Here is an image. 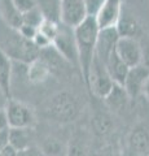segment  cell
Segmentation results:
<instances>
[{
	"mask_svg": "<svg viewBox=\"0 0 149 156\" xmlns=\"http://www.w3.org/2000/svg\"><path fill=\"white\" fill-rule=\"evenodd\" d=\"M0 50L12 60L30 64L38 58L40 50L32 41L23 38L17 29H13L0 17Z\"/></svg>",
	"mask_w": 149,
	"mask_h": 156,
	"instance_id": "obj_1",
	"label": "cell"
},
{
	"mask_svg": "<svg viewBox=\"0 0 149 156\" xmlns=\"http://www.w3.org/2000/svg\"><path fill=\"white\" fill-rule=\"evenodd\" d=\"M100 27L96 22L95 16H88L79 26L74 29L76 48H78L79 55V70L86 83L88 80L91 64H92L95 57Z\"/></svg>",
	"mask_w": 149,
	"mask_h": 156,
	"instance_id": "obj_2",
	"label": "cell"
},
{
	"mask_svg": "<svg viewBox=\"0 0 149 156\" xmlns=\"http://www.w3.org/2000/svg\"><path fill=\"white\" fill-rule=\"evenodd\" d=\"M46 113L49 119L59 122H70L79 115L78 100L68 91H62L51 98L46 107Z\"/></svg>",
	"mask_w": 149,
	"mask_h": 156,
	"instance_id": "obj_3",
	"label": "cell"
},
{
	"mask_svg": "<svg viewBox=\"0 0 149 156\" xmlns=\"http://www.w3.org/2000/svg\"><path fill=\"white\" fill-rule=\"evenodd\" d=\"M86 85L92 90L96 96L104 98V99L110 94V91L115 86V82L110 77L105 64L96 56L93 57V61L91 64L88 80Z\"/></svg>",
	"mask_w": 149,
	"mask_h": 156,
	"instance_id": "obj_4",
	"label": "cell"
},
{
	"mask_svg": "<svg viewBox=\"0 0 149 156\" xmlns=\"http://www.w3.org/2000/svg\"><path fill=\"white\" fill-rule=\"evenodd\" d=\"M52 44L69 64H71L75 68H79V55H78V48H76L74 29L61 23L60 30L57 33L56 38L53 39Z\"/></svg>",
	"mask_w": 149,
	"mask_h": 156,
	"instance_id": "obj_5",
	"label": "cell"
},
{
	"mask_svg": "<svg viewBox=\"0 0 149 156\" xmlns=\"http://www.w3.org/2000/svg\"><path fill=\"white\" fill-rule=\"evenodd\" d=\"M88 16L86 0H61V23L75 29Z\"/></svg>",
	"mask_w": 149,
	"mask_h": 156,
	"instance_id": "obj_6",
	"label": "cell"
},
{
	"mask_svg": "<svg viewBox=\"0 0 149 156\" xmlns=\"http://www.w3.org/2000/svg\"><path fill=\"white\" fill-rule=\"evenodd\" d=\"M9 128H31L35 122L34 112L20 100L11 99L5 109Z\"/></svg>",
	"mask_w": 149,
	"mask_h": 156,
	"instance_id": "obj_7",
	"label": "cell"
},
{
	"mask_svg": "<svg viewBox=\"0 0 149 156\" xmlns=\"http://www.w3.org/2000/svg\"><path fill=\"white\" fill-rule=\"evenodd\" d=\"M122 0H104L96 12L95 18L100 30L109 27H117L122 14Z\"/></svg>",
	"mask_w": 149,
	"mask_h": 156,
	"instance_id": "obj_8",
	"label": "cell"
},
{
	"mask_svg": "<svg viewBox=\"0 0 149 156\" xmlns=\"http://www.w3.org/2000/svg\"><path fill=\"white\" fill-rule=\"evenodd\" d=\"M117 53L128 68L143 64V50L135 38L121 37L117 43Z\"/></svg>",
	"mask_w": 149,
	"mask_h": 156,
	"instance_id": "obj_9",
	"label": "cell"
},
{
	"mask_svg": "<svg viewBox=\"0 0 149 156\" xmlns=\"http://www.w3.org/2000/svg\"><path fill=\"white\" fill-rule=\"evenodd\" d=\"M149 78V68L144 64L130 68L127 77L124 80L123 89L126 90L128 98H136L143 94L145 82Z\"/></svg>",
	"mask_w": 149,
	"mask_h": 156,
	"instance_id": "obj_10",
	"label": "cell"
},
{
	"mask_svg": "<svg viewBox=\"0 0 149 156\" xmlns=\"http://www.w3.org/2000/svg\"><path fill=\"white\" fill-rule=\"evenodd\" d=\"M119 33L117 27H109L100 30L97 37V43H96V52L95 56L99 57L104 64L108 61L110 55L117 50V43L119 41Z\"/></svg>",
	"mask_w": 149,
	"mask_h": 156,
	"instance_id": "obj_11",
	"label": "cell"
},
{
	"mask_svg": "<svg viewBox=\"0 0 149 156\" xmlns=\"http://www.w3.org/2000/svg\"><path fill=\"white\" fill-rule=\"evenodd\" d=\"M105 66H107L110 77L113 78V81L115 82V83L123 86L124 80H126V77H127V73L130 70V68L127 66L126 62H124L122 58L118 56L117 50L110 55V57L108 58V61L105 62Z\"/></svg>",
	"mask_w": 149,
	"mask_h": 156,
	"instance_id": "obj_12",
	"label": "cell"
},
{
	"mask_svg": "<svg viewBox=\"0 0 149 156\" xmlns=\"http://www.w3.org/2000/svg\"><path fill=\"white\" fill-rule=\"evenodd\" d=\"M0 17L17 30L23 25V14L16 8L12 0H0Z\"/></svg>",
	"mask_w": 149,
	"mask_h": 156,
	"instance_id": "obj_13",
	"label": "cell"
},
{
	"mask_svg": "<svg viewBox=\"0 0 149 156\" xmlns=\"http://www.w3.org/2000/svg\"><path fill=\"white\" fill-rule=\"evenodd\" d=\"M12 78H13L12 58L0 50V87H3L11 96H12Z\"/></svg>",
	"mask_w": 149,
	"mask_h": 156,
	"instance_id": "obj_14",
	"label": "cell"
},
{
	"mask_svg": "<svg viewBox=\"0 0 149 156\" xmlns=\"http://www.w3.org/2000/svg\"><path fill=\"white\" fill-rule=\"evenodd\" d=\"M36 7L44 20L61 23V0H36Z\"/></svg>",
	"mask_w": 149,
	"mask_h": 156,
	"instance_id": "obj_15",
	"label": "cell"
},
{
	"mask_svg": "<svg viewBox=\"0 0 149 156\" xmlns=\"http://www.w3.org/2000/svg\"><path fill=\"white\" fill-rule=\"evenodd\" d=\"M27 68V78L32 83H40V82L47 80V77L51 74V68L39 56L32 62H30Z\"/></svg>",
	"mask_w": 149,
	"mask_h": 156,
	"instance_id": "obj_16",
	"label": "cell"
},
{
	"mask_svg": "<svg viewBox=\"0 0 149 156\" xmlns=\"http://www.w3.org/2000/svg\"><path fill=\"white\" fill-rule=\"evenodd\" d=\"M31 129L30 128H11L9 140L11 144L18 151L31 146Z\"/></svg>",
	"mask_w": 149,
	"mask_h": 156,
	"instance_id": "obj_17",
	"label": "cell"
},
{
	"mask_svg": "<svg viewBox=\"0 0 149 156\" xmlns=\"http://www.w3.org/2000/svg\"><path fill=\"white\" fill-rule=\"evenodd\" d=\"M117 30L121 37H130V38H134L137 30V23L135 21V18L123 13V9H122L121 18H119L118 25H117Z\"/></svg>",
	"mask_w": 149,
	"mask_h": 156,
	"instance_id": "obj_18",
	"label": "cell"
},
{
	"mask_svg": "<svg viewBox=\"0 0 149 156\" xmlns=\"http://www.w3.org/2000/svg\"><path fill=\"white\" fill-rule=\"evenodd\" d=\"M127 98H128V95H127L126 90L123 89V86L115 83L113 90L110 91V94L105 98V100H107V103H108V105L110 107V108L119 109L126 104Z\"/></svg>",
	"mask_w": 149,
	"mask_h": 156,
	"instance_id": "obj_19",
	"label": "cell"
},
{
	"mask_svg": "<svg viewBox=\"0 0 149 156\" xmlns=\"http://www.w3.org/2000/svg\"><path fill=\"white\" fill-rule=\"evenodd\" d=\"M43 22H44V17H43V14L38 7L26 13H23V23H26V25L39 29Z\"/></svg>",
	"mask_w": 149,
	"mask_h": 156,
	"instance_id": "obj_20",
	"label": "cell"
},
{
	"mask_svg": "<svg viewBox=\"0 0 149 156\" xmlns=\"http://www.w3.org/2000/svg\"><path fill=\"white\" fill-rule=\"evenodd\" d=\"M87 154V148L80 136H74L73 140L70 142L68 156H86Z\"/></svg>",
	"mask_w": 149,
	"mask_h": 156,
	"instance_id": "obj_21",
	"label": "cell"
},
{
	"mask_svg": "<svg viewBox=\"0 0 149 156\" xmlns=\"http://www.w3.org/2000/svg\"><path fill=\"white\" fill-rule=\"evenodd\" d=\"M60 25L61 23H56V22H52V21H48V20H44V22L40 25L39 27V31L43 33L46 37H48L53 43V39L56 38L57 33L60 30Z\"/></svg>",
	"mask_w": 149,
	"mask_h": 156,
	"instance_id": "obj_22",
	"label": "cell"
},
{
	"mask_svg": "<svg viewBox=\"0 0 149 156\" xmlns=\"http://www.w3.org/2000/svg\"><path fill=\"white\" fill-rule=\"evenodd\" d=\"M43 151H44L46 156H57L60 154V144L56 139L48 138L44 143H43Z\"/></svg>",
	"mask_w": 149,
	"mask_h": 156,
	"instance_id": "obj_23",
	"label": "cell"
},
{
	"mask_svg": "<svg viewBox=\"0 0 149 156\" xmlns=\"http://www.w3.org/2000/svg\"><path fill=\"white\" fill-rule=\"evenodd\" d=\"M12 2L22 14L36 8V0H12Z\"/></svg>",
	"mask_w": 149,
	"mask_h": 156,
	"instance_id": "obj_24",
	"label": "cell"
},
{
	"mask_svg": "<svg viewBox=\"0 0 149 156\" xmlns=\"http://www.w3.org/2000/svg\"><path fill=\"white\" fill-rule=\"evenodd\" d=\"M18 156H46L43 148L38 147V146H29V147L18 151Z\"/></svg>",
	"mask_w": 149,
	"mask_h": 156,
	"instance_id": "obj_25",
	"label": "cell"
},
{
	"mask_svg": "<svg viewBox=\"0 0 149 156\" xmlns=\"http://www.w3.org/2000/svg\"><path fill=\"white\" fill-rule=\"evenodd\" d=\"M18 31L21 33V35L23 38L29 39V41H34V38L36 37L38 31H39V29L38 27H34V26H30V25H26V23H23V25L18 29Z\"/></svg>",
	"mask_w": 149,
	"mask_h": 156,
	"instance_id": "obj_26",
	"label": "cell"
},
{
	"mask_svg": "<svg viewBox=\"0 0 149 156\" xmlns=\"http://www.w3.org/2000/svg\"><path fill=\"white\" fill-rule=\"evenodd\" d=\"M35 43V46L39 48V50L42 51V50H44V48H47V47H49V46H52V41L48 37H46L43 33H40V31H38V34H36V37L34 38V41H32Z\"/></svg>",
	"mask_w": 149,
	"mask_h": 156,
	"instance_id": "obj_27",
	"label": "cell"
},
{
	"mask_svg": "<svg viewBox=\"0 0 149 156\" xmlns=\"http://www.w3.org/2000/svg\"><path fill=\"white\" fill-rule=\"evenodd\" d=\"M12 96L8 94V92L3 89V87H0V111H5L7 107L9 104V101H11Z\"/></svg>",
	"mask_w": 149,
	"mask_h": 156,
	"instance_id": "obj_28",
	"label": "cell"
},
{
	"mask_svg": "<svg viewBox=\"0 0 149 156\" xmlns=\"http://www.w3.org/2000/svg\"><path fill=\"white\" fill-rule=\"evenodd\" d=\"M9 133H11V128L0 130V151H2L3 148H5L7 146L11 144V140H9Z\"/></svg>",
	"mask_w": 149,
	"mask_h": 156,
	"instance_id": "obj_29",
	"label": "cell"
},
{
	"mask_svg": "<svg viewBox=\"0 0 149 156\" xmlns=\"http://www.w3.org/2000/svg\"><path fill=\"white\" fill-rule=\"evenodd\" d=\"M104 0H86V4H87V8H88V13L90 16H95L96 12L99 11L100 5Z\"/></svg>",
	"mask_w": 149,
	"mask_h": 156,
	"instance_id": "obj_30",
	"label": "cell"
},
{
	"mask_svg": "<svg viewBox=\"0 0 149 156\" xmlns=\"http://www.w3.org/2000/svg\"><path fill=\"white\" fill-rule=\"evenodd\" d=\"M0 156H18V150L14 148L12 144H9L0 151Z\"/></svg>",
	"mask_w": 149,
	"mask_h": 156,
	"instance_id": "obj_31",
	"label": "cell"
},
{
	"mask_svg": "<svg viewBox=\"0 0 149 156\" xmlns=\"http://www.w3.org/2000/svg\"><path fill=\"white\" fill-rule=\"evenodd\" d=\"M7 128H9L7 113H5V111H0V130H4Z\"/></svg>",
	"mask_w": 149,
	"mask_h": 156,
	"instance_id": "obj_32",
	"label": "cell"
},
{
	"mask_svg": "<svg viewBox=\"0 0 149 156\" xmlns=\"http://www.w3.org/2000/svg\"><path fill=\"white\" fill-rule=\"evenodd\" d=\"M143 64L149 68V50L143 51Z\"/></svg>",
	"mask_w": 149,
	"mask_h": 156,
	"instance_id": "obj_33",
	"label": "cell"
},
{
	"mask_svg": "<svg viewBox=\"0 0 149 156\" xmlns=\"http://www.w3.org/2000/svg\"><path fill=\"white\" fill-rule=\"evenodd\" d=\"M143 94L145 95L148 99H149V78L147 80V82H145V86H144V90H143Z\"/></svg>",
	"mask_w": 149,
	"mask_h": 156,
	"instance_id": "obj_34",
	"label": "cell"
}]
</instances>
